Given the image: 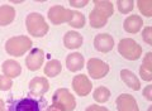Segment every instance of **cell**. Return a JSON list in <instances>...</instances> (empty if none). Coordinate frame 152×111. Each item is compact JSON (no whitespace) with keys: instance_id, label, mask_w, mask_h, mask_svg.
Segmentation results:
<instances>
[{"instance_id":"1","label":"cell","mask_w":152,"mask_h":111,"mask_svg":"<svg viewBox=\"0 0 152 111\" xmlns=\"http://www.w3.org/2000/svg\"><path fill=\"white\" fill-rule=\"evenodd\" d=\"M114 13V7L110 1H100L95 0L94 1V9L89 15V23L91 28L99 29L104 27L108 22V18L112 17Z\"/></svg>"},{"instance_id":"31","label":"cell","mask_w":152,"mask_h":111,"mask_svg":"<svg viewBox=\"0 0 152 111\" xmlns=\"http://www.w3.org/2000/svg\"><path fill=\"white\" fill-rule=\"evenodd\" d=\"M142 94H143V96H145V97L148 100V101H152V86H151V85H147Z\"/></svg>"},{"instance_id":"27","label":"cell","mask_w":152,"mask_h":111,"mask_svg":"<svg viewBox=\"0 0 152 111\" xmlns=\"http://www.w3.org/2000/svg\"><path fill=\"white\" fill-rule=\"evenodd\" d=\"M140 75L142 77V80H145L146 82H151L152 81V71L145 68V67H140Z\"/></svg>"},{"instance_id":"26","label":"cell","mask_w":152,"mask_h":111,"mask_svg":"<svg viewBox=\"0 0 152 111\" xmlns=\"http://www.w3.org/2000/svg\"><path fill=\"white\" fill-rule=\"evenodd\" d=\"M142 38H143V41L148 46L152 44V28L151 27L143 28V30H142Z\"/></svg>"},{"instance_id":"25","label":"cell","mask_w":152,"mask_h":111,"mask_svg":"<svg viewBox=\"0 0 152 111\" xmlns=\"http://www.w3.org/2000/svg\"><path fill=\"white\" fill-rule=\"evenodd\" d=\"M13 86V82H12V78H9L7 76H0V90L1 91H8L10 90Z\"/></svg>"},{"instance_id":"19","label":"cell","mask_w":152,"mask_h":111,"mask_svg":"<svg viewBox=\"0 0 152 111\" xmlns=\"http://www.w3.org/2000/svg\"><path fill=\"white\" fill-rule=\"evenodd\" d=\"M121 78L129 89L134 90V91H138L141 89V82L138 80V77L133 73V72H131L129 70H122L121 71Z\"/></svg>"},{"instance_id":"3","label":"cell","mask_w":152,"mask_h":111,"mask_svg":"<svg viewBox=\"0 0 152 111\" xmlns=\"http://www.w3.org/2000/svg\"><path fill=\"white\" fill-rule=\"evenodd\" d=\"M32 48V41L27 36H17L9 38L5 43V51L13 57H20Z\"/></svg>"},{"instance_id":"28","label":"cell","mask_w":152,"mask_h":111,"mask_svg":"<svg viewBox=\"0 0 152 111\" xmlns=\"http://www.w3.org/2000/svg\"><path fill=\"white\" fill-rule=\"evenodd\" d=\"M142 67H145V68L152 71V53L151 52L146 53V56L143 58V63H142Z\"/></svg>"},{"instance_id":"6","label":"cell","mask_w":152,"mask_h":111,"mask_svg":"<svg viewBox=\"0 0 152 111\" xmlns=\"http://www.w3.org/2000/svg\"><path fill=\"white\" fill-rule=\"evenodd\" d=\"M86 67H88V72H89L90 77L94 80L103 78L109 72V65L99 58H90L88 61Z\"/></svg>"},{"instance_id":"5","label":"cell","mask_w":152,"mask_h":111,"mask_svg":"<svg viewBox=\"0 0 152 111\" xmlns=\"http://www.w3.org/2000/svg\"><path fill=\"white\" fill-rule=\"evenodd\" d=\"M118 52L128 61H137L142 56V47L132 38H123L118 44Z\"/></svg>"},{"instance_id":"17","label":"cell","mask_w":152,"mask_h":111,"mask_svg":"<svg viewBox=\"0 0 152 111\" xmlns=\"http://www.w3.org/2000/svg\"><path fill=\"white\" fill-rule=\"evenodd\" d=\"M3 73L9 78H15L22 73V66L14 59H7L3 63Z\"/></svg>"},{"instance_id":"34","label":"cell","mask_w":152,"mask_h":111,"mask_svg":"<svg viewBox=\"0 0 152 111\" xmlns=\"http://www.w3.org/2000/svg\"><path fill=\"white\" fill-rule=\"evenodd\" d=\"M148 111H152V107H151V106H150V107H148Z\"/></svg>"},{"instance_id":"32","label":"cell","mask_w":152,"mask_h":111,"mask_svg":"<svg viewBox=\"0 0 152 111\" xmlns=\"http://www.w3.org/2000/svg\"><path fill=\"white\" fill-rule=\"evenodd\" d=\"M0 111H5V104L1 99H0Z\"/></svg>"},{"instance_id":"30","label":"cell","mask_w":152,"mask_h":111,"mask_svg":"<svg viewBox=\"0 0 152 111\" xmlns=\"http://www.w3.org/2000/svg\"><path fill=\"white\" fill-rule=\"evenodd\" d=\"M85 111H109V110L107 107H104V106H102V105L94 104V105H90Z\"/></svg>"},{"instance_id":"13","label":"cell","mask_w":152,"mask_h":111,"mask_svg":"<svg viewBox=\"0 0 152 111\" xmlns=\"http://www.w3.org/2000/svg\"><path fill=\"white\" fill-rule=\"evenodd\" d=\"M48 87H50V83L45 77H34V78H32L29 82L31 94L34 96H38V97L43 96L47 91H48Z\"/></svg>"},{"instance_id":"7","label":"cell","mask_w":152,"mask_h":111,"mask_svg":"<svg viewBox=\"0 0 152 111\" xmlns=\"http://www.w3.org/2000/svg\"><path fill=\"white\" fill-rule=\"evenodd\" d=\"M72 10H69L62 5H53L48 10V19L52 24L60 25L64 23H69Z\"/></svg>"},{"instance_id":"23","label":"cell","mask_w":152,"mask_h":111,"mask_svg":"<svg viewBox=\"0 0 152 111\" xmlns=\"http://www.w3.org/2000/svg\"><path fill=\"white\" fill-rule=\"evenodd\" d=\"M137 8L142 13V15L147 18L152 17V1H150V0H140V1H137Z\"/></svg>"},{"instance_id":"22","label":"cell","mask_w":152,"mask_h":111,"mask_svg":"<svg viewBox=\"0 0 152 111\" xmlns=\"http://www.w3.org/2000/svg\"><path fill=\"white\" fill-rule=\"evenodd\" d=\"M93 97L96 102L104 104L109 100V97H110V91H109L107 87H104V86H99V87L94 91Z\"/></svg>"},{"instance_id":"14","label":"cell","mask_w":152,"mask_h":111,"mask_svg":"<svg viewBox=\"0 0 152 111\" xmlns=\"http://www.w3.org/2000/svg\"><path fill=\"white\" fill-rule=\"evenodd\" d=\"M85 65L84 56L79 52H72L66 57V67L71 72H79L83 70V67Z\"/></svg>"},{"instance_id":"33","label":"cell","mask_w":152,"mask_h":111,"mask_svg":"<svg viewBox=\"0 0 152 111\" xmlns=\"http://www.w3.org/2000/svg\"><path fill=\"white\" fill-rule=\"evenodd\" d=\"M47 111H61V110H58V109H56L55 106H50L48 109H47Z\"/></svg>"},{"instance_id":"10","label":"cell","mask_w":152,"mask_h":111,"mask_svg":"<svg viewBox=\"0 0 152 111\" xmlns=\"http://www.w3.org/2000/svg\"><path fill=\"white\" fill-rule=\"evenodd\" d=\"M45 62V53L39 48L31 49L29 54L26 58V66L29 71H38Z\"/></svg>"},{"instance_id":"15","label":"cell","mask_w":152,"mask_h":111,"mask_svg":"<svg viewBox=\"0 0 152 111\" xmlns=\"http://www.w3.org/2000/svg\"><path fill=\"white\" fill-rule=\"evenodd\" d=\"M142 27H143V20H142V18L140 15H136V14L129 15L124 20V23H123V28H124V30L127 33H131V34H136V33H138L142 29Z\"/></svg>"},{"instance_id":"11","label":"cell","mask_w":152,"mask_h":111,"mask_svg":"<svg viewBox=\"0 0 152 111\" xmlns=\"http://www.w3.org/2000/svg\"><path fill=\"white\" fill-rule=\"evenodd\" d=\"M94 47L95 49L102 52V53H108L113 49L114 47V39L110 34L108 33H100L94 38Z\"/></svg>"},{"instance_id":"16","label":"cell","mask_w":152,"mask_h":111,"mask_svg":"<svg viewBox=\"0 0 152 111\" xmlns=\"http://www.w3.org/2000/svg\"><path fill=\"white\" fill-rule=\"evenodd\" d=\"M84 38L83 36L77 32H67L64 37V46L67 48V49H77L83 46Z\"/></svg>"},{"instance_id":"29","label":"cell","mask_w":152,"mask_h":111,"mask_svg":"<svg viewBox=\"0 0 152 111\" xmlns=\"http://www.w3.org/2000/svg\"><path fill=\"white\" fill-rule=\"evenodd\" d=\"M69 3L72 8H84L89 4V0H81V1H80V0H71Z\"/></svg>"},{"instance_id":"8","label":"cell","mask_w":152,"mask_h":111,"mask_svg":"<svg viewBox=\"0 0 152 111\" xmlns=\"http://www.w3.org/2000/svg\"><path fill=\"white\" fill-rule=\"evenodd\" d=\"M72 89L79 96L85 97V96H88L90 92H91L93 83L86 75H83V73L76 75L72 80Z\"/></svg>"},{"instance_id":"24","label":"cell","mask_w":152,"mask_h":111,"mask_svg":"<svg viewBox=\"0 0 152 111\" xmlns=\"http://www.w3.org/2000/svg\"><path fill=\"white\" fill-rule=\"evenodd\" d=\"M117 8L121 12V14H128L133 10L134 3L131 0H119V1H117Z\"/></svg>"},{"instance_id":"9","label":"cell","mask_w":152,"mask_h":111,"mask_svg":"<svg viewBox=\"0 0 152 111\" xmlns=\"http://www.w3.org/2000/svg\"><path fill=\"white\" fill-rule=\"evenodd\" d=\"M8 111H41L39 104L33 99L14 100L8 106Z\"/></svg>"},{"instance_id":"2","label":"cell","mask_w":152,"mask_h":111,"mask_svg":"<svg viewBox=\"0 0 152 111\" xmlns=\"http://www.w3.org/2000/svg\"><path fill=\"white\" fill-rule=\"evenodd\" d=\"M26 27H27L28 33L32 37H36V38L45 37L50 29L48 24L45 20L43 15H41L39 13L28 14L26 19Z\"/></svg>"},{"instance_id":"12","label":"cell","mask_w":152,"mask_h":111,"mask_svg":"<svg viewBox=\"0 0 152 111\" xmlns=\"http://www.w3.org/2000/svg\"><path fill=\"white\" fill-rule=\"evenodd\" d=\"M117 109L118 111H140L136 99L132 95L122 94L117 97Z\"/></svg>"},{"instance_id":"20","label":"cell","mask_w":152,"mask_h":111,"mask_svg":"<svg viewBox=\"0 0 152 111\" xmlns=\"http://www.w3.org/2000/svg\"><path fill=\"white\" fill-rule=\"evenodd\" d=\"M61 71H62V66H61V62L57 59H51L45 66V75L48 77L58 76L61 73Z\"/></svg>"},{"instance_id":"18","label":"cell","mask_w":152,"mask_h":111,"mask_svg":"<svg viewBox=\"0 0 152 111\" xmlns=\"http://www.w3.org/2000/svg\"><path fill=\"white\" fill-rule=\"evenodd\" d=\"M15 19V9L10 5H0V27L9 25Z\"/></svg>"},{"instance_id":"21","label":"cell","mask_w":152,"mask_h":111,"mask_svg":"<svg viewBox=\"0 0 152 111\" xmlns=\"http://www.w3.org/2000/svg\"><path fill=\"white\" fill-rule=\"evenodd\" d=\"M85 23H86V19H85L84 14L80 13V12L72 10V13H71V18L69 20L70 25L72 28H76V29H80V28H83L85 25Z\"/></svg>"},{"instance_id":"4","label":"cell","mask_w":152,"mask_h":111,"mask_svg":"<svg viewBox=\"0 0 152 111\" xmlns=\"http://www.w3.org/2000/svg\"><path fill=\"white\" fill-rule=\"evenodd\" d=\"M52 106L61 111H72L76 107V100L67 89H58L52 96Z\"/></svg>"}]
</instances>
